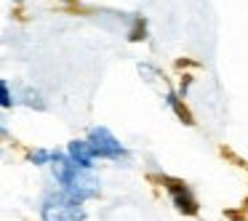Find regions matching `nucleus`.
Returning <instances> with one entry per match:
<instances>
[{"label":"nucleus","instance_id":"1","mask_svg":"<svg viewBox=\"0 0 248 221\" xmlns=\"http://www.w3.org/2000/svg\"><path fill=\"white\" fill-rule=\"evenodd\" d=\"M51 173H54L56 184L64 194H70L78 203H86V200L99 197L102 187H99V176L93 171H86V168L72 165L64 157V152L54 149V160H51Z\"/></svg>","mask_w":248,"mask_h":221},{"label":"nucleus","instance_id":"2","mask_svg":"<svg viewBox=\"0 0 248 221\" xmlns=\"http://www.w3.org/2000/svg\"><path fill=\"white\" fill-rule=\"evenodd\" d=\"M40 221H86V208L62 189H54L40 200Z\"/></svg>","mask_w":248,"mask_h":221},{"label":"nucleus","instance_id":"3","mask_svg":"<svg viewBox=\"0 0 248 221\" xmlns=\"http://www.w3.org/2000/svg\"><path fill=\"white\" fill-rule=\"evenodd\" d=\"M86 144L91 147L93 157H99V160H120V157H125V147L120 144L118 136L109 128H104V125H96V128L88 131Z\"/></svg>","mask_w":248,"mask_h":221},{"label":"nucleus","instance_id":"4","mask_svg":"<svg viewBox=\"0 0 248 221\" xmlns=\"http://www.w3.org/2000/svg\"><path fill=\"white\" fill-rule=\"evenodd\" d=\"M166 187H168V194H171L173 208H176L179 213H184V216H195V213H198V200H195L192 192H189L187 184H182V181H168Z\"/></svg>","mask_w":248,"mask_h":221},{"label":"nucleus","instance_id":"5","mask_svg":"<svg viewBox=\"0 0 248 221\" xmlns=\"http://www.w3.org/2000/svg\"><path fill=\"white\" fill-rule=\"evenodd\" d=\"M64 157L72 162V165L86 168V171H93V162H96V157H93L91 147L86 144V139H72L70 144H67V149H64Z\"/></svg>","mask_w":248,"mask_h":221},{"label":"nucleus","instance_id":"6","mask_svg":"<svg viewBox=\"0 0 248 221\" xmlns=\"http://www.w3.org/2000/svg\"><path fill=\"white\" fill-rule=\"evenodd\" d=\"M27 160L32 162V165H51V160H54V149H43V147H38V149H30L27 152Z\"/></svg>","mask_w":248,"mask_h":221},{"label":"nucleus","instance_id":"7","mask_svg":"<svg viewBox=\"0 0 248 221\" xmlns=\"http://www.w3.org/2000/svg\"><path fill=\"white\" fill-rule=\"evenodd\" d=\"M166 102L171 104V107H173V112H176L179 118L184 120V123H192V115L187 112V107H184V102L176 96V93H166Z\"/></svg>","mask_w":248,"mask_h":221},{"label":"nucleus","instance_id":"8","mask_svg":"<svg viewBox=\"0 0 248 221\" xmlns=\"http://www.w3.org/2000/svg\"><path fill=\"white\" fill-rule=\"evenodd\" d=\"M22 102L27 104V107H32V109H46L43 96H40L38 91H32V88H22Z\"/></svg>","mask_w":248,"mask_h":221},{"label":"nucleus","instance_id":"9","mask_svg":"<svg viewBox=\"0 0 248 221\" xmlns=\"http://www.w3.org/2000/svg\"><path fill=\"white\" fill-rule=\"evenodd\" d=\"M16 104V96H14L11 86L6 80H0V109H11Z\"/></svg>","mask_w":248,"mask_h":221},{"label":"nucleus","instance_id":"10","mask_svg":"<svg viewBox=\"0 0 248 221\" xmlns=\"http://www.w3.org/2000/svg\"><path fill=\"white\" fill-rule=\"evenodd\" d=\"M134 22H136V27L131 29L128 38H131V40H141V38H144V22H141V19H134Z\"/></svg>","mask_w":248,"mask_h":221},{"label":"nucleus","instance_id":"11","mask_svg":"<svg viewBox=\"0 0 248 221\" xmlns=\"http://www.w3.org/2000/svg\"><path fill=\"white\" fill-rule=\"evenodd\" d=\"M0 136H3V139H6V136H8V128H6V125H3V123H0Z\"/></svg>","mask_w":248,"mask_h":221},{"label":"nucleus","instance_id":"12","mask_svg":"<svg viewBox=\"0 0 248 221\" xmlns=\"http://www.w3.org/2000/svg\"><path fill=\"white\" fill-rule=\"evenodd\" d=\"M64 3H72V0H64Z\"/></svg>","mask_w":248,"mask_h":221},{"label":"nucleus","instance_id":"13","mask_svg":"<svg viewBox=\"0 0 248 221\" xmlns=\"http://www.w3.org/2000/svg\"><path fill=\"white\" fill-rule=\"evenodd\" d=\"M16 3H24V0H16Z\"/></svg>","mask_w":248,"mask_h":221}]
</instances>
